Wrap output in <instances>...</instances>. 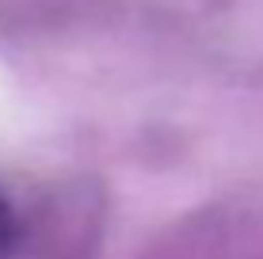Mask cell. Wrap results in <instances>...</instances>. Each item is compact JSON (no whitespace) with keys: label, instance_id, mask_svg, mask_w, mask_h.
I'll list each match as a JSON object with an SVG mask.
<instances>
[{"label":"cell","instance_id":"1","mask_svg":"<svg viewBox=\"0 0 263 259\" xmlns=\"http://www.w3.org/2000/svg\"><path fill=\"white\" fill-rule=\"evenodd\" d=\"M15 244V213L8 206L4 191H0V255H8V248Z\"/></svg>","mask_w":263,"mask_h":259}]
</instances>
